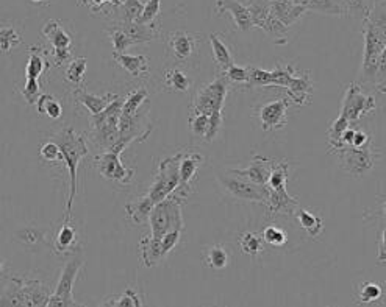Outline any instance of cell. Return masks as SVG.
I'll list each match as a JSON object with an SVG mask.
<instances>
[{
    "instance_id": "1",
    "label": "cell",
    "mask_w": 386,
    "mask_h": 307,
    "mask_svg": "<svg viewBox=\"0 0 386 307\" xmlns=\"http://www.w3.org/2000/svg\"><path fill=\"white\" fill-rule=\"evenodd\" d=\"M280 88L288 90L291 105H308L313 94L310 72L295 69L293 64H277L274 71H263L249 66V80L241 89Z\"/></svg>"
},
{
    "instance_id": "2",
    "label": "cell",
    "mask_w": 386,
    "mask_h": 307,
    "mask_svg": "<svg viewBox=\"0 0 386 307\" xmlns=\"http://www.w3.org/2000/svg\"><path fill=\"white\" fill-rule=\"evenodd\" d=\"M365 24V58H363V81L375 86L385 94V69H386V24L385 8L363 21Z\"/></svg>"
},
{
    "instance_id": "3",
    "label": "cell",
    "mask_w": 386,
    "mask_h": 307,
    "mask_svg": "<svg viewBox=\"0 0 386 307\" xmlns=\"http://www.w3.org/2000/svg\"><path fill=\"white\" fill-rule=\"evenodd\" d=\"M51 140L60 147L61 156L69 172V197L68 203H66V217H72V206L78 189V164L89 153L86 135L77 132L72 127H66L61 131L55 132Z\"/></svg>"
},
{
    "instance_id": "4",
    "label": "cell",
    "mask_w": 386,
    "mask_h": 307,
    "mask_svg": "<svg viewBox=\"0 0 386 307\" xmlns=\"http://www.w3.org/2000/svg\"><path fill=\"white\" fill-rule=\"evenodd\" d=\"M51 295V288L41 281L14 276L8 281L0 295V306L46 307Z\"/></svg>"
},
{
    "instance_id": "5",
    "label": "cell",
    "mask_w": 386,
    "mask_h": 307,
    "mask_svg": "<svg viewBox=\"0 0 386 307\" xmlns=\"http://www.w3.org/2000/svg\"><path fill=\"white\" fill-rule=\"evenodd\" d=\"M124 98L118 97L110 106H106L102 113L89 115V131L86 137L97 150L106 152L116 144L119 137V118L122 111Z\"/></svg>"
},
{
    "instance_id": "6",
    "label": "cell",
    "mask_w": 386,
    "mask_h": 307,
    "mask_svg": "<svg viewBox=\"0 0 386 307\" xmlns=\"http://www.w3.org/2000/svg\"><path fill=\"white\" fill-rule=\"evenodd\" d=\"M202 44L203 35L185 30L171 31L164 38L168 58L180 68H195L200 60Z\"/></svg>"
},
{
    "instance_id": "7",
    "label": "cell",
    "mask_w": 386,
    "mask_h": 307,
    "mask_svg": "<svg viewBox=\"0 0 386 307\" xmlns=\"http://www.w3.org/2000/svg\"><path fill=\"white\" fill-rule=\"evenodd\" d=\"M182 202L177 200L172 195L164 198L163 202L157 203L151 211L149 223H151V239L155 242L168 234L171 231H182L185 229L183 214H182Z\"/></svg>"
},
{
    "instance_id": "8",
    "label": "cell",
    "mask_w": 386,
    "mask_h": 307,
    "mask_svg": "<svg viewBox=\"0 0 386 307\" xmlns=\"http://www.w3.org/2000/svg\"><path fill=\"white\" fill-rule=\"evenodd\" d=\"M228 86L230 83L223 76H216L211 83L197 90L190 105V113H200L207 115L213 113H223Z\"/></svg>"
},
{
    "instance_id": "9",
    "label": "cell",
    "mask_w": 386,
    "mask_h": 307,
    "mask_svg": "<svg viewBox=\"0 0 386 307\" xmlns=\"http://www.w3.org/2000/svg\"><path fill=\"white\" fill-rule=\"evenodd\" d=\"M218 182L223 187L224 192L230 195L235 200L243 202H252L266 204L269 200V189L268 186L253 184V182L244 179L241 177H236L228 170L225 173H218Z\"/></svg>"
},
{
    "instance_id": "10",
    "label": "cell",
    "mask_w": 386,
    "mask_h": 307,
    "mask_svg": "<svg viewBox=\"0 0 386 307\" xmlns=\"http://www.w3.org/2000/svg\"><path fill=\"white\" fill-rule=\"evenodd\" d=\"M333 155L338 156L340 167L355 178L365 177L366 173L374 167L377 161V152L372 140L367 145L360 148L344 147Z\"/></svg>"
},
{
    "instance_id": "11",
    "label": "cell",
    "mask_w": 386,
    "mask_h": 307,
    "mask_svg": "<svg viewBox=\"0 0 386 307\" xmlns=\"http://www.w3.org/2000/svg\"><path fill=\"white\" fill-rule=\"evenodd\" d=\"M85 261L73 257V259L64 264L61 275L56 284L54 293L47 301V307H73L77 306L76 296H73V284H76L80 270L83 269Z\"/></svg>"
},
{
    "instance_id": "12",
    "label": "cell",
    "mask_w": 386,
    "mask_h": 307,
    "mask_svg": "<svg viewBox=\"0 0 386 307\" xmlns=\"http://www.w3.org/2000/svg\"><path fill=\"white\" fill-rule=\"evenodd\" d=\"M178 165H180V156L178 153L176 156L166 157L158 165V172L155 175V179L149 189V192L146 195L151 198L153 204L163 202L164 198H168L178 186Z\"/></svg>"
},
{
    "instance_id": "13",
    "label": "cell",
    "mask_w": 386,
    "mask_h": 307,
    "mask_svg": "<svg viewBox=\"0 0 386 307\" xmlns=\"http://www.w3.org/2000/svg\"><path fill=\"white\" fill-rule=\"evenodd\" d=\"M377 110L375 98L363 93V86L357 83H350L342 98V106L340 115L350 123L358 122L361 118L371 114Z\"/></svg>"
},
{
    "instance_id": "14",
    "label": "cell",
    "mask_w": 386,
    "mask_h": 307,
    "mask_svg": "<svg viewBox=\"0 0 386 307\" xmlns=\"http://www.w3.org/2000/svg\"><path fill=\"white\" fill-rule=\"evenodd\" d=\"M248 8L253 27H260L261 30H265L278 46L288 44L290 41L288 27L283 26V24L269 11V8L265 2L261 4L258 0H253V2L248 4Z\"/></svg>"
},
{
    "instance_id": "15",
    "label": "cell",
    "mask_w": 386,
    "mask_h": 307,
    "mask_svg": "<svg viewBox=\"0 0 386 307\" xmlns=\"http://www.w3.org/2000/svg\"><path fill=\"white\" fill-rule=\"evenodd\" d=\"M178 156H180L178 165L180 181L177 189L171 195L185 203L191 194V189L197 178V172H199L200 165L203 164V156L199 152L191 150V148H188L185 152H178Z\"/></svg>"
},
{
    "instance_id": "16",
    "label": "cell",
    "mask_w": 386,
    "mask_h": 307,
    "mask_svg": "<svg viewBox=\"0 0 386 307\" xmlns=\"http://www.w3.org/2000/svg\"><path fill=\"white\" fill-rule=\"evenodd\" d=\"M94 169L102 178L119 182L122 186H127L135 177V170L126 167L121 161V155L114 152H101L94 157Z\"/></svg>"
},
{
    "instance_id": "17",
    "label": "cell",
    "mask_w": 386,
    "mask_h": 307,
    "mask_svg": "<svg viewBox=\"0 0 386 307\" xmlns=\"http://www.w3.org/2000/svg\"><path fill=\"white\" fill-rule=\"evenodd\" d=\"M81 246H83V239H81L80 228L72 217H64L52 236L54 253L59 257H68L80 251Z\"/></svg>"
},
{
    "instance_id": "18",
    "label": "cell",
    "mask_w": 386,
    "mask_h": 307,
    "mask_svg": "<svg viewBox=\"0 0 386 307\" xmlns=\"http://www.w3.org/2000/svg\"><path fill=\"white\" fill-rule=\"evenodd\" d=\"M291 102L288 97L278 98L270 103L263 105L258 110V118L261 120V127L265 131L282 130L288 122V108Z\"/></svg>"
},
{
    "instance_id": "19",
    "label": "cell",
    "mask_w": 386,
    "mask_h": 307,
    "mask_svg": "<svg viewBox=\"0 0 386 307\" xmlns=\"http://www.w3.org/2000/svg\"><path fill=\"white\" fill-rule=\"evenodd\" d=\"M113 26L121 28L126 35L133 41L135 44L141 43H151V41L158 39L161 36L160 21L152 24H139V22H124V21H114Z\"/></svg>"
},
{
    "instance_id": "20",
    "label": "cell",
    "mask_w": 386,
    "mask_h": 307,
    "mask_svg": "<svg viewBox=\"0 0 386 307\" xmlns=\"http://www.w3.org/2000/svg\"><path fill=\"white\" fill-rule=\"evenodd\" d=\"M224 13H228L232 16L238 30L249 31L253 27L248 4L238 2V0H216L215 14L220 16Z\"/></svg>"
},
{
    "instance_id": "21",
    "label": "cell",
    "mask_w": 386,
    "mask_h": 307,
    "mask_svg": "<svg viewBox=\"0 0 386 307\" xmlns=\"http://www.w3.org/2000/svg\"><path fill=\"white\" fill-rule=\"evenodd\" d=\"M274 160H269L266 156L255 155L252 157L250 165L248 169H235V170H228L230 173H233L236 177H241L244 179H248L253 184H260V186H268V178H269V172H270V165H273Z\"/></svg>"
},
{
    "instance_id": "22",
    "label": "cell",
    "mask_w": 386,
    "mask_h": 307,
    "mask_svg": "<svg viewBox=\"0 0 386 307\" xmlns=\"http://www.w3.org/2000/svg\"><path fill=\"white\" fill-rule=\"evenodd\" d=\"M269 217H294L295 209L299 207V202L293 198L288 190H269V200L265 204Z\"/></svg>"
},
{
    "instance_id": "23",
    "label": "cell",
    "mask_w": 386,
    "mask_h": 307,
    "mask_svg": "<svg viewBox=\"0 0 386 307\" xmlns=\"http://www.w3.org/2000/svg\"><path fill=\"white\" fill-rule=\"evenodd\" d=\"M113 60L126 72H128L133 78H144L149 76L151 72V60L146 55H128L113 52Z\"/></svg>"
},
{
    "instance_id": "24",
    "label": "cell",
    "mask_w": 386,
    "mask_h": 307,
    "mask_svg": "<svg viewBox=\"0 0 386 307\" xmlns=\"http://www.w3.org/2000/svg\"><path fill=\"white\" fill-rule=\"evenodd\" d=\"M51 68L49 51L43 46L29 47V61L26 66V77L39 80V77Z\"/></svg>"
},
{
    "instance_id": "25",
    "label": "cell",
    "mask_w": 386,
    "mask_h": 307,
    "mask_svg": "<svg viewBox=\"0 0 386 307\" xmlns=\"http://www.w3.org/2000/svg\"><path fill=\"white\" fill-rule=\"evenodd\" d=\"M73 97L77 98V102L80 105H83L89 115L93 114H98L102 113L106 106H110L116 98L119 97L118 94H105V95H94V94H89L86 93V90L83 89H76L73 90Z\"/></svg>"
},
{
    "instance_id": "26",
    "label": "cell",
    "mask_w": 386,
    "mask_h": 307,
    "mask_svg": "<svg viewBox=\"0 0 386 307\" xmlns=\"http://www.w3.org/2000/svg\"><path fill=\"white\" fill-rule=\"evenodd\" d=\"M275 18L280 21L283 26L291 27L293 24L298 22L303 14L307 13V8L302 5H291L283 2H265Z\"/></svg>"
},
{
    "instance_id": "27",
    "label": "cell",
    "mask_w": 386,
    "mask_h": 307,
    "mask_svg": "<svg viewBox=\"0 0 386 307\" xmlns=\"http://www.w3.org/2000/svg\"><path fill=\"white\" fill-rule=\"evenodd\" d=\"M43 36L54 48H72V38L59 21L49 19L43 26Z\"/></svg>"
},
{
    "instance_id": "28",
    "label": "cell",
    "mask_w": 386,
    "mask_h": 307,
    "mask_svg": "<svg viewBox=\"0 0 386 307\" xmlns=\"http://www.w3.org/2000/svg\"><path fill=\"white\" fill-rule=\"evenodd\" d=\"M220 36H223L220 33H213L208 38L213 48V56H215L216 61V73L224 72L225 69L230 68V66L235 64L232 52H230V48L227 47L224 41L220 39Z\"/></svg>"
},
{
    "instance_id": "29",
    "label": "cell",
    "mask_w": 386,
    "mask_h": 307,
    "mask_svg": "<svg viewBox=\"0 0 386 307\" xmlns=\"http://www.w3.org/2000/svg\"><path fill=\"white\" fill-rule=\"evenodd\" d=\"M163 86L166 90H171V93L185 94L191 89L193 81L182 69L174 68V69H168L166 72H164Z\"/></svg>"
},
{
    "instance_id": "30",
    "label": "cell",
    "mask_w": 386,
    "mask_h": 307,
    "mask_svg": "<svg viewBox=\"0 0 386 307\" xmlns=\"http://www.w3.org/2000/svg\"><path fill=\"white\" fill-rule=\"evenodd\" d=\"M153 206L155 204L152 203L151 198L144 195L139 198V200L126 204L127 217L131 223H133V225H143V223L149 222V215Z\"/></svg>"
},
{
    "instance_id": "31",
    "label": "cell",
    "mask_w": 386,
    "mask_h": 307,
    "mask_svg": "<svg viewBox=\"0 0 386 307\" xmlns=\"http://www.w3.org/2000/svg\"><path fill=\"white\" fill-rule=\"evenodd\" d=\"M46 239H47L46 229L36 228V227H26L14 232L16 242L29 248V250H35V248L44 245Z\"/></svg>"
},
{
    "instance_id": "32",
    "label": "cell",
    "mask_w": 386,
    "mask_h": 307,
    "mask_svg": "<svg viewBox=\"0 0 386 307\" xmlns=\"http://www.w3.org/2000/svg\"><path fill=\"white\" fill-rule=\"evenodd\" d=\"M230 261H232V257H230L228 248L223 245H213L203 253L205 267H208L211 270H218V271L224 270L230 265Z\"/></svg>"
},
{
    "instance_id": "33",
    "label": "cell",
    "mask_w": 386,
    "mask_h": 307,
    "mask_svg": "<svg viewBox=\"0 0 386 307\" xmlns=\"http://www.w3.org/2000/svg\"><path fill=\"white\" fill-rule=\"evenodd\" d=\"M344 14L354 19L365 21L372 14L375 8V0H338Z\"/></svg>"
},
{
    "instance_id": "34",
    "label": "cell",
    "mask_w": 386,
    "mask_h": 307,
    "mask_svg": "<svg viewBox=\"0 0 386 307\" xmlns=\"http://www.w3.org/2000/svg\"><path fill=\"white\" fill-rule=\"evenodd\" d=\"M383 300V287L372 281H363L357 288L355 303L361 306H374Z\"/></svg>"
},
{
    "instance_id": "35",
    "label": "cell",
    "mask_w": 386,
    "mask_h": 307,
    "mask_svg": "<svg viewBox=\"0 0 386 307\" xmlns=\"http://www.w3.org/2000/svg\"><path fill=\"white\" fill-rule=\"evenodd\" d=\"M88 68V60L85 56L73 58L68 63V68L64 71V80L69 83L73 89H81L85 81V73Z\"/></svg>"
},
{
    "instance_id": "36",
    "label": "cell",
    "mask_w": 386,
    "mask_h": 307,
    "mask_svg": "<svg viewBox=\"0 0 386 307\" xmlns=\"http://www.w3.org/2000/svg\"><path fill=\"white\" fill-rule=\"evenodd\" d=\"M294 215H295V219H298L300 228L305 229L310 237L315 239L322 232V229H324L322 219L318 217V215H315L313 212L303 209V207L299 206L298 209H295Z\"/></svg>"
},
{
    "instance_id": "37",
    "label": "cell",
    "mask_w": 386,
    "mask_h": 307,
    "mask_svg": "<svg viewBox=\"0 0 386 307\" xmlns=\"http://www.w3.org/2000/svg\"><path fill=\"white\" fill-rule=\"evenodd\" d=\"M352 123L349 120H346L342 118V115H338V119H336L330 127L327 130V137H328V147H330V153H335L341 150L342 147V135L344 131H346Z\"/></svg>"
},
{
    "instance_id": "38",
    "label": "cell",
    "mask_w": 386,
    "mask_h": 307,
    "mask_svg": "<svg viewBox=\"0 0 386 307\" xmlns=\"http://www.w3.org/2000/svg\"><path fill=\"white\" fill-rule=\"evenodd\" d=\"M22 43V35L19 30L13 26H4L0 24V53H11L16 47Z\"/></svg>"
},
{
    "instance_id": "39",
    "label": "cell",
    "mask_w": 386,
    "mask_h": 307,
    "mask_svg": "<svg viewBox=\"0 0 386 307\" xmlns=\"http://www.w3.org/2000/svg\"><path fill=\"white\" fill-rule=\"evenodd\" d=\"M300 5L307 8V11H316L332 16H346L338 0H300Z\"/></svg>"
},
{
    "instance_id": "40",
    "label": "cell",
    "mask_w": 386,
    "mask_h": 307,
    "mask_svg": "<svg viewBox=\"0 0 386 307\" xmlns=\"http://www.w3.org/2000/svg\"><path fill=\"white\" fill-rule=\"evenodd\" d=\"M238 244H240V248L241 251L244 254H248L250 257H257L263 253V239H261V234H258V232H252V231H245L243 232V234H240V237H238Z\"/></svg>"
},
{
    "instance_id": "41",
    "label": "cell",
    "mask_w": 386,
    "mask_h": 307,
    "mask_svg": "<svg viewBox=\"0 0 386 307\" xmlns=\"http://www.w3.org/2000/svg\"><path fill=\"white\" fill-rule=\"evenodd\" d=\"M147 98H149V90H147L146 88H136V89H133L124 98V103H122V111H121V114H126V115H133V114H136L139 110H141V106L147 102Z\"/></svg>"
},
{
    "instance_id": "42",
    "label": "cell",
    "mask_w": 386,
    "mask_h": 307,
    "mask_svg": "<svg viewBox=\"0 0 386 307\" xmlns=\"http://www.w3.org/2000/svg\"><path fill=\"white\" fill-rule=\"evenodd\" d=\"M36 110H38V114L47 115L49 119H54V120H59L63 115V106L60 100L51 94H43L38 98Z\"/></svg>"
},
{
    "instance_id": "43",
    "label": "cell",
    "mask_w": 386,
    "mask_h": 307,
    "mask_svg": "<svg viewBox=\"0 0 386 307\" xmlns=\"http://www.w3.org/2000/svg\"><path fill=\"white\" fill-rule=\"evenodd\" d=\"M102 306H108V307H141V306H144V303H143V298L139 296L133 288H128V290H126V293L106 298V300L102 303Z\"/></svg>"
},
{
    "instance_id": "44",
    "label": "cell",
    "mask_w": 386,
    "mask_h": 307,
    "mask_svg": "<svg viewBox=\"0 0 386 307\" xmlns=\"http://www.w3.org/2000/svg\"><path fill=\"white\" fill-rule=\"evenodd\" d=\"M121 0H78V6H85L93 14L108 16L118 10Z\"/></svg>"
},
{
    "instance_id": "45",
    "label": "cell",
    "mask_w": 386,
    "mask_h": 307,
    "mask_svg": "<svg viewBox=\"0 0 386 307\" xmlns=\"http://www.w3.org/2000/svg\"><path fill=\"white\" fill-rule=\"evenodd\" d=\"M188 127H190V131L194 137L205 140L208 128H210V115L200 114V113H190V118H188Z\"/></svg>"
},
{
    "instance_id": "46",
    "label": "cell",
    "mask_w": 386,
    "mask_h": 307,
    "mask_svg": "<svg viewBox=\"0 0 386 307\" xmlns=\"http://www.w3.org/2000/svg\"><path fill=\"white\" fill-rule=\"evenodd\" d=\"M105 31H106V35H108V38L111 41L114 53H126L128 51V47L135 44L133 41H131L124 31H122L121 28H118L116 26H113V24Z\"/></svg>"
},
{
    "instance_id": "47",
    "label": "cell",
    "mask_w": 386,
    "mask_h": 307,
    "mask_svg": "<svg viewBox=\"0 0 386 307\" xmlns=\"http://www.w3.org/2000/svg\"><path fill=\"white\" fill-rule=\"evenodd\" d=\"M119 8H122V19L124 22H136L143 13L144 4L141 0H121Z\"/></svg>"
},
{
    "instance_id": "48",
    "label": "cell",
    "mask_w": 386,
    "mask_h": 307,
    "mask_svg": "<svg viewBox=\"0 0 386 307\" xmlns=\"http://www.w3.org/2000/svg\"><path fill=\"white\" fill-rule=\"evenodd\" d=\"M216 76H223L228 83H235V85H240L243 88L249 80V66L248 68H241V66L233 64L224 72L216 73Z\"/></svg>"
},
{
    "instance_id": "49",
    "label": "cell",
    "mask_w": 386,
    "mask_h": 307,
    "mask_svg": "<svg viewBox=\"0 0 386 307\" xmlns=\"http://www.w3.org/2000/svg\"><path fill=\"white\" fill-rule=\"evenodd\" d=\"M261 239H263V242L270 245V246H282L286 244V240H288L285 232L274 225H269L263 229Z\"/></svg>"
},
{
    "instance_id": "50",
    "label": "cell",
    "mask_w": 386,
    "mask_h": 307,
    "mask_svg": "<svg viewBox=\"0 0 386 307\" xmlns=\"http://www.w3.org/2000/svg\"><path fill=\"white\" fill-rule=\"evenodd\" d=\"M161 11V0H147L143 8V13L136 22L139 24H152L158 21Z\"/></svg>"
},
{
    "instance_id": "51",
    "label": "cell",
    "mask_w": 386,
    "mask_h": 307,
    "mask_svg": "<svg viewBox=\"0 0 386 307\" xmlns=\"http://www.w3.org/2000/svg\"><path fill=\"white\" fill-rule=\"evenodd\" d=\"M22 97L26 98L29 105H36L38 98L41 97V89H39V81L35 78H27L26 86L21 89Z\"/></svg>"
},
{
    "instance_id": "52",
    "label": "cell",
    "mask_w": 386,
    "mask_h": 307,
    "mask_svg": "<svg viewBox=\"0 0 386 307\" xmlns=\"http://www.w3.org/2000/svg\"><path fill=\"white\" fill-rule=\"evenodd\" d=\"M39 155H41V157H43V161H46V162L63 161L60 147L56 145L54 140H49V142H46L43 147H41Z\"/></svg>"
},
{
    "instance_id": "53",
    "label": "cell",
    "mask_w": 386,
    "mask_h": 307,
    "mask_svg": "<svg viewBox=\"0 0 386 307\" xmlns=\"http://www.w3.org/2000/svg\"><path fill=\"white\" fill-rule=\"evenodd\" d=\"M180 237H182V231H171L160 240V248H161L164 259H166L168 254L178 245Z\"/></svg>"
},
{
    "instance_id": "54",
    "label": "cell",
    "mask_w": 386,
    "mask_h": 307,
    "mask_svg": "<svg viewBox=\"0 0 386 307\" xmlns=\"http://www.w3.org/2000/svg\"><path fill=\"white\" fill-rule=\"evenodd\" d=\"M49 60L52 61L54 68H61L68 64L72 58V48H54L52 53H49Z\"/></svg>"
},
{
    "instance_id": "55",
    "label": "cell",
    "mask_w": 386,
    "mask_h": 307,
    "mask_svg": "<svg viewBox=\"0 0 386 307\" xmlns=\"http://www.w3.org/2000/svg\"><path fill=\"white\" fill-rule=\"evenodd\" d=\"M371 142V137L367 136V132H365L363 130H355L354 132V140H352V147H365Z\"/></svg>"
},
{
    "instance_id": "56",
    "label": "cell",
    "mask_w": 386,
    "mask_h": 307,
    "mask_svg": "<svg viewBox=\"0 0 386 307\" xmlns=\"http://www.w3.org/2000/svg\"><path fill=\"white\" fill-rule=\"evenodd\" d=\"M386 261V248H385V223L382 222V228L379 232V264Z\"/></svg>"
},
{
    "instance_id": "57",
    "label": "cell",
    "mask_w": 386,
    "mask_h": 307,
    "mask_svg": "<svg viewBox=\"0 0 386 307\" xmlns=\"http://www.w3.org/2000/svg\"><path fill=\"white\" fill-rule=\"evenodd\" d=\"M30 2L33 5H43V6H46V5H49V2H51V0H30Z\"/></svg>"
},
{
    "instance_id": "58",
    "label": "cell",
    "mask_w": 386,
    "mask_h": 307,
    "mask_svg": "<svg viewBox=\"0 0 386 307\" xmlns=\"http://www.w3.org/2000/svg\"><path fill=\"white\" fill-rule=\"evenodd\" d=\"M4 265H5V261L2 259V257H0V273H2V270H4Z\"/></svg>"
},
{
    "instance_id": "59",
    "label": "cell",
    "mask_w": 386,
    "mask_h": 307,
    "mask_svg": "<svg viewBox=\"0 0 386 307\" xmlns=\"http://www.w3.org/2000/svg\"><path fill=\"white\" fill-rule=\"evenodd\" d=\"M375 2H377V0H375ZM380 2H382V4H385V0H380Z\"/></svg>"
}]
</instances>
